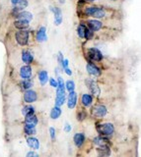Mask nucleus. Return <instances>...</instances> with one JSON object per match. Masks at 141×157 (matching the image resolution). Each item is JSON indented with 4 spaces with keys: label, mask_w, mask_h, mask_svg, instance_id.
Returning <instances> with one entry per match:
<instances>
[{
    "label": "nucleus",
    "mask_w": 141,
    "mask_h": 157,
    "mask_svg": "<svg viewBox=\"0 0 141 157\" xmlns=\"http://www.w3.org/2000/svg\"><path fill=\"white\" fill-rule=\"evenodd\" d=\"M96 130L99 132L100 136H113L115 132V126L114 124H111V123H109V122L98 123L96 126Z\"/></svg>",
    "instance_id": "1"
},
{
    "label": "nucleus",
    "mask_w": 141,
    "mask_h": 157,
    "mask_svg": "<svg viewBox=\"0 0 141 157\" xmlns=\"http://www.w3.org/2000/svg\"><path fill=\"white\" fill-rule=\"evenodd\" d=\"M108 114V109L104 104H97L91 108V115L95 118H104Z\"/></svg>",
    "instance_id": "2"
},
{
    "label": "nucleus",
    "mask_w": 141,
    "mask_h": 157,
    "mask_svg": "<svg viewBox=\"0 0 141 157\" xmlns=\"http://www.w3.org/2000/svg\"><path fill=\"white\" fill-rule=\"evenodd\" d=\"M85 82H86V86L88 87V90H90L92 95L99 96L101 94V88L98 83H97L94 80H92V78H87Z\"/></svg>",
    "instance_id": "3"
},
{
    "label": "nucleus",
    "mask_w": 141,
    "mask_h": 157,
    "mask_svg": "<svg viewBox=\"0 0 141 157\" xmlns=\"http://www.w3.org/2000/svg\"><path fill=\"white\" fill-rule=\"evenodd\" d=\"M15 38L19 45L25 46L29 42V33L27 31H19L15 34Z\"/></svg>",
    "instance_id": "4"
},
{
    "label": "nucleus",
    "mask_w": 141,
    "mask_h": 157,
    "mask_svg": "<svg viewBox=\"0 0 141 157\" xmlns=\"http://www.w3.org/2000/svg\"><path fill=\"white\" fill-rule=\"evenodd\" d=\"M88 57L90 60L92 61H96V62H100L103 60V54H102V52L99 50L98 48H89L88 49Z\"/></svg>",
    "instance_id": "5"
},
{
    "label": "nucleus",
    "mask_w": 141,
    "mask_h": 157,
    "mask_svg": "<svg viewBox=\"0 0 141 157\" xmlns=\"http://www.w3.org/2000/svg\"><path fill=\"white\" fill-rule=\"evenodd\" d=\"M23 98H24V101L30 104V103L36 102L38 100V93L34 90H28L24 92Z\"/></svg>",
    "instance_id": "6"
},
{
    "label": "nucleus",
    "mask_w": 141,
    "mask_h": 157,
    "mask_svg": "<svg viewBox=\"0 0 141 157\" xmlns=\"http://www.w3.org/2000/svg\"><path fill=\"white\" fill-rule=\"evenodd\" d=\"M86 70H87V72H88L89 75L93 76V77H100L102 75L101 69L98 66H97V65H95V64L91 63V62L87 63Z\"/></svg>",
    "instance_id": "7"
},
{
    "label": "nucleus",
    "mask_w": 141,
    "mask_h": 157,
    "mask_svg": "<svg viewBox=\"0 0 141 157\" xmlns=\"http://www.w3.org/2000/svg\"><path fill=\"white\" fill-rule=\"evenodd\" d=\"M93 144L96 146H104V145H109V146H111V142L109 140L108 136H95L94 139H93Z\"/></svg>",
    "instance_id": "8"
},
{
    "label": "nucleus",
    "mask_w": 141,
    "mask_h": 157,
    "mask_svg": "<svg viewBox=\"0 0 141 157\" xmlns=\"http://www.w3.org/2000/svg\"><path fill=\"white\" fill-rule=\"evenodd\" d=\"M33 75V70L30 65H24L20 69V77L23 80H29L32 78Z\"/></svg>",
    "instance_id": "9"
},
{
    "label": "nucleus",
    "mask_w": 141,
    "mask_h": 157,
    "mask_svg": "<svg viewBox=\"0 0 141 157\" xmlns=\"http://www.w3.org/2000/svg\"><path fill=\"white\" fill-rule=\"evenodd\" d=\"M50 11L53 13V15H54V25L55 26H59V25L62 23L61 10L58 7H55V6H50Z\"/></svg>",
    "instance_id": "10"
},
{
    "label": "nucleus",
    "mask_w": 141,
    "mask_h": 157,
    "mask_svg": "<svg viewBox=\"0 0 141 157\" xmlns=\"http://www.w3.org/2000/svg\"><path fill=\"white\" fill-rule=\"evenodd\" d=\"M73 141H74V144L76 147H80L83 146V144H85L86 141V136L83 134V132H76L73 136Z\"/></svg>",
    "instance_id": "11"
},
{
    "label": "nucleus",
    "mask_w": 141,
    "mask_h": 157,
    "mask_svg": "<svg viewBox=\"0 0 141 157\" xmlns=\"http://www.w3.org/2000/svg\"><path fill=\"white\" fill-rule=\"evenodd\" d=\"M77 99H78V97H77V93L75 91L69 92V94L67 96V106L69 109H74L76 107Z\"/></svg>",
    "instance_id": "12"
},
{
    "label": "nucleus",
    "mask_w": 141,
    "mask_h": 157,
    "mask_svg": "<svg viewBox=\"0 0 141 157\" xmlns=\"http://www.w3.org/2000/svg\"><path fill=\"white\" fill-rule=\"evenodd\" d=\"M88 29H90L92 32H99L103 28V23L99 20H89L88 21Z\"/></svg>",
    "instance_id": "13"
},
{
    "label": "nucleus",
    "mask_w": 141,
    "mask_h": 157,
    "mask_svg": "<svg viewBox=\"0 0 141 157\" xmlns=\"http://www.w3.org/2000/svg\"><path fill=\"white\" fill-rule=\"evenodd\" d=\"M94 101V97L90 93H84L81 97V103L85 108H89L92 106Z\"/></svg>",
    "instance_id": "14"
},
{
    "label": "nucleus",
    "mask_w": 141,
    "mask_h": 157,
    "mask_svg": "<svg viewBox=\"0 0 141 157\" xmlns=\"http://www.w3.org/2000/svg\"><path fill=\"white\" fill-rule=\"evenodd\" d=\"M97 153H98L99 157H109L111 153V146L109 145H104V146H98L97 147Z\"/></svg>",
    "instance_id": "15"
},
{
    "label": "nucleus",
    "mask_w": 141,
    "mask_h": 157,
    "mask_svg": "<svg viewBox=\"0 0 141 157\" xmlns=\"http://www.w3.org/2000/svg\"><path fill=\"white\" fill-rule=\"evenodd\" d=\"M36 39L38 42H46L47 40L46 27H41L38 29V31L37 32V34H36Z\"/></svg>",
    "instance_id": "16"
},
{
    "label": "nucleus",
    "mask_w": 141,
    "mask_h": 157,
    "mask_svg": "<svg viewBox=\"0 0 141 157\" xmlns=\"http://www.w3.org/2000/svg\"><path fill=\"white\" fill-rule=\"evenodd\" d=\"M27 144L33 150H38L40 148V141L35 136H28L27 137Z\"/></svg>",
    "instance_id": "17"
},
{
    "label": "nucleus",
    "mask_w": 141,
    "mask_h": 157,
    "mask_svg": "<svg viewBox=\"0 0 141 157\" xmlns=\"http://www.w3.org/2000/svg\"><path fill=\"white\" fill-rule=\"evenodd\" d=\"M57 87H56V95L59 94H65V83L64 80L60 77H57Z\"/></svg>",
    "instance_id": "18"
},
{
    "label": "nucleus",
    "mask_w": 141,
    "mask_h": 157,
    "mask_svg": "<svg viewBox=\"0 0 141 157\" xmlns=\"http://www.w3.org/2000/svg\"><path fill=\"white\" fill-rule=\"evenodd\" d=\"M16 18L18 20H23V21L30 23L33 20V14L29 11H21L16 15Z\"/></svg>",
    "instance_id": "19"
},
{
    "label": "nucleus",
    "mask_w": 141,
    "mask_h": 157,
    "mask_svg": "<svg viewBox=\"0 0 141 157\" xmlns=\"http://www.w3.org/2000/svg\"><path fill=\"white\" fill-rule=\"evenodd\" d=\"M22 61L25 63L26 65H30V64L34 61L33 54L29 50H24L22 52Z\"/></svg>",
    "instance_id": "20"
},
{
    "label": "nucleus",
    "mask_w": 141,
    "mask_h": 157,
    "mask_svg": "<svg viewBox=\"0 0 141 157\" xmlns=\"http://www.w3.org/2000/svg\"><path fill=\"white\" fill-rule=\"evenodd\" d=\"M61 114H62L61 108L58 107V106H54L50 110V119H52V120H57V119H59V118H60Z\"/></svg>",
    "instance_id": "21"
},
{
    "label": "nucleus",
    "mask_w": 141,
    "mask_h": 157,
    "mask_svg": "<svg viewBox=\"0 0 141 157\" xmlns=\"http://www.w3.org/2000/svg\"><path fill=\"white\" fill-rule=\"evenodd\" d=\"M11 2L14 5V8H17L18 10H23L28 6L27 0H11Z\"/></svg>",
    "instance_id": "22"
},
{
    "label": "nucleus",
    "mask_w": 141,
    "mask_h": 157,
    "mask_svg": "<svg viewBox=\"0 0 141 157\" xmlns=\"http://www.w3.org/2000/svg\"><path fill=\"white\" fill-rule=\"evenodd\" d=\"M38 81H40V83L42 86H45L46 83L48 82V74L45 70H42V71L38 72Z\"/></svg>",
    "instance_id": "23"
},
{
    "label": "nucleus",
    "mask_w": 141,
    "mask_h": 157,
    "mask_svg": "<svg viewBox=\"0 0 141 157\" xmlns=\"http://www.w3.org/2000/svg\"><path fill=\"white\" fill-rule=\"evenodd\" d=\"M21 112H22V115L24 117H26V116H29V115L35 114L36 109H35V107H34L33 105H25L22 108Z\"/></svg>",
    "instance_id": "24"
},
{
    "label": "nucleus",
    "mask_w": 141,
    "mask_h": 157,
    "mask_svg": "<svg viewBox=\"0 0 141 157\" xmlns=\"http://www.w3.org/2000/svg\"><path fill=\"white\" fill-rule=\"evenodd\" d=\"M38 123V117L35 114L29 115L25 117V124L26 125H32V126H37Z\"/></svg>",
    "instance_id": "25"
},
{
    "label": "nucleus",
    "mask_w": 141,
    "mask_h": 157,
    "mask_svg": "<svg viewBox=\"0 0 141 157\" xmlns=\"http://www.w3.org/2000/svg\"><path fill=\"white\" fill-rule=\"evenodd\" d=\"M14 26L16 29H20V31H25L29 28V23L26 21H23V20H17V21L14 22Z\"/></svg>",
    "instance_id": "26"
},
{
    "label": "nucleus",
    "mask_w": 141,
    "mask_h": 157,
    "mask_svg": "<svg viewBox=\"0 0 141 157\" xmlns=\"http://www.w3.org/2000/svg\"><path fill=\"white\" fill-rule=\"evenodd\" d=\"M24 132L27 136H33L37 134V130H36V126H32V125H26L24 126Z\"/></svg>",
    "instance_id": "27"
},
{
    "label": "nucleus",
    "mask_w": 141,
    "mask_h": 157,
    "mask_svg": "<svg viewBox=\"0 0 141 157\" xmlns=\"http://www.w3.org/2000/svg\"><path fill=\"white\" fill-rule=\"evenodd\" d=\"M34 86V82L29 78V80H23L20 82V87L23 90H31V87Z\"/></svg>",
    "instance_id": "28"
},
{
    "label": "nucleus",
    "mask_w": 141,
    "mask_h": 157,
    "mask_svg": "<svg viewBox=\"0 0 141 157\" xmlns=\"http://www.w3.org/2000/svg\"><path fill=\"white\" fill-rule=\"evenodd\" d=\"M66 101V95L65 94H59V95H56L55 97V106L60 107L65 103Z\"/></svg>",
    "instance_id": "29"
},
{
    "label": "nucleus",
    "mask_w": 141,
    "mask_h": 157,
    "mask_svg": "<svg viewBox=\"0 0 141 157\" xmlns=\"http://www.w3.org/2000/svg\"><path fill=\"white\" fill-rule=\"evenodd\" d=\"M105 11L103 9H101V8H98V7H96V10L94 11L93 15H92V17H94L96 18V20H98V19H102V18H104L105 17Z\"/></svg>",
    "instance_id": "30"
},
{
    "label": "nucleus",
    "mask_w": 141,
    "mask_h": 157,
    "mask_svg": "<svg viewBox=\"0 0 141 157\" xmlns=\"http://www.w3.org/2000/svg\"><path fill=\"white\" fill-rule=\"evenodd\" d=\"M87 116H88V113H87L86 111L80 110V111L77 112V116H76V118H77V120H78L79 122H82V121H84V120L86 119Z\"/></svg>",
    "instance_id": "31"
},
{
    "label": "nucleus",
    "mask_w": 141,
    "mask_h": 157,
    "mask_svg": "<svg viewBox=\"0 0 141 157\" xmlns=\"http://www.w3.org/2000/svg\"><path fill=\"white\" fill-rule=\"evenodd\" d=\"M65 90H67L69 92L74 91V90H75V82L73 81H71V80L67 81L66 83H65Z\"/></svg>",
    "instance_id": "32"
},
{
    "label": "nucleus",
    "mask_w": 141,
    "mask_h": 157,
    "mask_svg": "<svg viewBox=\"0 0 141 157\" xmlns=\"http://www.w3.org/2000/svg\"><path fill=\"white\" fill-rule=\"evenodd\" d=\"M85 31H86V27L84 25H79L78 28H77V33H78V36L80 38H84V34H85Z\"/></svg>",
    "instance_id": "33"
},
{
    "label": "nucleus",
    "mask_w": 141,
    "mask_h": 157,
    "mask_svg": "<svg viewBox=\"0 0 141 157\" xmlns=\"http://www.w3.org/2000/svg\"><path fill=\"white\" fill-rule=\"evenodd\" d=\"M94 36V32H92L90 29L86 28V31H85V34H84V37L86 39H88V40H90V39H92Z\"/></svg>",
    "instance_id": "34"
},
{
    "label": "nucleus",
    "mask_w": 141,
    "mask_h": 157,
    "mask_svg": "<svg viewBox=\"0 0 141 157\" xmlns=\"http://www.w3.org/2000/svg\"><path fill=\"white\" fill-rule=\"evenodd\" d=\"M48 132H50V136L51 140H55L56 139V131L53 127H50V129H48Z\"/></svg>",
    "instance_id": "35"
},
{
    "label": "nucleus",
    "mask_w": 141,
    "mask_h": 157,
    "mask_svg": "<svg viewBox=\"0 0 141 157\" xmlns=\"http://www.w3.org/2000/svg\"><path fill=\"white\" fill-rule=\"evenodd\" d=\"M95 10H96V7H87L85 9V14L87 15V16H92Z\"/></svg>",
    "instance_id": "36"
},
{
    "label": "nucleus",
    "mask_w": 141,
    "mask_h": 157,
    "mask_svg": "<svg viewBox=\"0 0 141 157\" xmlns=\"http://www.w3.org/2000/svg\"><path fill=\"white\" fill-rule=\"evenodd\" d=\"M72 130V126L69 124V123H65L64 126H63V131L65 132H70Z\"/></svg>",
    "instance_id": "37"
},
{
    "label": "nucleus",
    "mask_w": 141,
    "mask_h": 157,
    "mask_svg": "<svg viewBox=\"0 0 141 157\" xmlns=\"http://www.w3.org/2000/svg\"><path fill=\"white\" fill-rule=\"evenodd\" d=\"M26 157H40V156H38V154L37 153V152H35L34 150H31L27 153Z\"/></svg>",
    "instance_id": "38"
},
{
    "label": "nucleus",
    "mask_w": 141,
    "mask_h": 157,
    "mask_svg": "<svg viewBox=\"0 0 141 157\" xmlns=\"http://www.w3.org/2000/svg\"><path fill=\"white\" fill-rule=\"evenodd\" d=\"M68 65H69V61L67 60V59H63L60 66L62 67V69H65V68H68Z\"/></svg>",
    "instance_id": "39"
},
{
    "label": "nucleus",
    "mask_w": 141,
    "mask_h": 157,
    "mask_svg": "<svg viewBox=\"0 0 141 157\" xmlns=\"http://www.w3.org/2000/svg\"><path fill=\"white\" fill-rule=\"evenodd\" d=\"M50 86L56 88L57 87V81L55 80V78H50Z\"/></svg>",
    "instance_id": "40"
},
{
    "label": "nucleus",
    "mask_w": 141,
    "mask_h": 157,
    "mask_svg": "<svg viewBox=\"0 0 141 157\" xmlns=\"http://www.w3.org/2000/svg\"><path fill=\"white\" fill-rule=\"evenodd\" d=\"M64 59V57H63V55H62V53L61 52H58V55H57V61H58V64H61V62H62V60Z\"/></svg>",
    "instance_id": "41"
},
{
    "label": "nucleus",
    "mask_w": 141,
    "mask_h": 157,
    "mask_svg": "<svg viewBox=\"0 0 141 157\" xmlns=\"http://www.w3.org/2000/svg\"><path fill=\"white\" fill-rule=\"evenodd\" d=\"M63 71H64V73L66 74L67 76H72V71L69 69V67H68V68H65V69H63Z\"/></svg>",
    "instance_id": "42"
},
{
    "label": "nucleus",
    "mask_w": 141,
    "mask_h": 157,
    "mask_svg": "<svg viewBox=\"0 0 141 157\" xmlns=\"http://www.w3.org/2000/svg\"><path fill=\"white\" fill-rule=\"evenodd\" d=\"M55 74H56V75H59V68H58V67L55 69Z\"/></svg>",
    "instance_id": "43"
},
{
    "label": "nucleus",
    "mask_w": 141,
    "mask_h": 157,
    "mask_svg": "<svg viewBox=\"0 0 141 157\" xmlns=\"http://www.w3.org/2000/svg\"><path fill=\"white\" fill-rule=\"evenodd\" d=\"M58 2H59L60 4H64L65 3V0H58Z\"/></svg>",
    "instance_id": "44"
},
{
    "label": "nucleus",
    "mask_w": 141,
    "mask_h": 157,
    "mask_svg": "<svg viewBox=\"0 0 141 157\" xmlns=\"http://www.w3.org/2000/svg\"><path fill=\"white\" fill-rule=\"evenodd\" d=\"M83 1H85V2H94L95 0H83Z\"/></svg>",
    "instance_id": "45"
}]
</instances>
